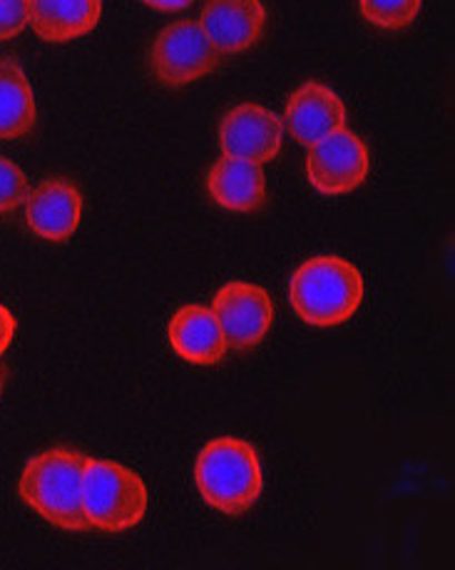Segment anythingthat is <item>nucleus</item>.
<instances>
[{"label": "nucleus", "instance_id": "9b49d317", "mask_svg": "<svg viewBox=\"0 0 455 570\" xmlns=\"http://www.w3.org/2000/svg\"><path fill=\"white\" fill-rule=\"evenodd\" d=\"M82 219V193L68 177H48L28 193L26 225L46 242H68Z\"/></svg>", "mask_w": 455, "mask_h": 570}, {"label": "nucleus", "instance_id": "6ab92c4d", "mask_svg": "<svg viewBox=\"0 0 455 570\" xmlns=\"http://www.w3.org/2000/svg\"><path fill=\"white\" fill-rule=\"evenodd\" d=\"M16 330H18V322L13 312H10L6 304H0V356L10 350V344H13Z\"/></svg>", "mask_w": 455, "mask_h": 570}, {"label": "nucleus", "instance_id": "0eeeda50", "mask_svg": "<svg viewBox=\"0 0 455 570\" xmlns=\"http://www.w3.org/2000/svg\"><path fill=\"white\" fill-rule=\"evenodd\" d=\"M215 309L229 350L249 352L259 346L271 330L274 302L269 292L251 282H229L215 294Z\"/></svg>", "mask_w": 455, "mask_h": 570}, {"label": "nucleus", "instance_id": "20e7f679", "mask_svg": "<svg viewBox=\"0 0 455 570\" xmlns=\"http://www.w3.org/2000/svg\"><path fill=\"white\" fill-rule=\"evenodd\" d=\"M150 491L142 476L118 461L88 459L82 476V511L88 525L102 533H125L142 523Z\"/></svg>", "mask_w": 455, "mask_h": 570}, {"label": "nucleus", "instance_id": "1a4fd4ad", "mask_svg": "<svg viewBox=\"0 0 455 570\" xmlns=\"http://www.w3.org/2000/svg\"><path fill=\"white\" fill-rule=\"evenodd\" d=\"M269 10L264 0H207L199 26L219 56H239L264 38Z\"/></svg>", "mask_w": 455, "mask_h": 570}, {"label": "nucleus", "instance_id": "4468645a", "mask_svg": "<svg viewBox=\"0 0 455 570\" xmlns=\"http://www.w3.org/2000/svg\"><path fill=\"white\" fill-rule=\"evenodd\" d=\"M102 0H28V26L46 43H70L92 33Z\"/></svg>", "mask_w": 455, "mask_h": 570}, {"label": "nucleus", "instance_id": "dca6fc26", "mask_svg": "<svg viewBox=\"0 0 455 570\" xmlns=\"http://www.w3.org/2000/svg\"><path fill=\"white\" fill-rule=\"evenodd\" d=\"M423 0H358V10L368 26L378 30H406L414 26Z\"/></svg>", "mask_w": 455, "mask_h": 570}, {"label": "nucleus", "instance_id": "9d476101", "mask_svg": "<svg viewBox=\"0 0 455 570\" xmlns=\"http://www.w3.org/2000/svg\"><path fill=\"white\" fill-rule=\"evenodd\" d=\"M281 122L296 142L311 147L322 137L346 128L348 110L334 88L319 80H306L289 95Z\"/></svg>", "mask_w": 455, "mask_h": 570}, {"label": "nucleus", "instance_id": "ddd939ff", "mask_svg": "<svg viewBox=\"0 0 455 570\" xmlns=\"http://www.w3.org/2000/svg\"><path fill=\"white\" fill-rule=\"evenodd\" d=\"M207 195L227 213L251 215L267 205V175L259 163L221 155L205 177Z\"/></svg>", "mask_w": 455, "mask_h": 570}, {"label": "nucleus", "instance_id": "f257e3e1", "mask_svg": "<svg viewBox=\"0 0 455 570\" xmlns=\"http://www.w3.org/2000/svg\"><path fill=\"white\" fill-rule=\"evenodd\" d=\"M85 461V453L68 446L36 453L20 473V499L60 531H90L82 511Z\"/></svg>", "mask_w": 455, "mask_h": 570}, {"label": "nucleus", "instance_id": "aec40b11", "mask_svg": "<svg viewBox=\"0 0 455 570\" xmlns=\"http://www.w3.org/2000/svg\"><path fill=\"white\" fill-rule=\"evenodd\" d=\"M145 6H150L155 10H162V13H179L195 3V0H142Z\"/></svg>", "mask_w": 455, "mask_h": 570}, {"label": "nucleus", "instance_id": "423d86ee", "mask_svg": "<svg viewBox=\"0 0 455 570\" xmlns=\"http://www.w3.org/2000/svg\"><path fill=\"white\" fill-rule=\"evenodd\" d=\"M306 179L319 195L342 197L362 187L372 173L368 145L348 128L306 147Z\"/></svg>", "mask_w": 455, "mask_h": 570}, {"label": "nucleus", "instance_id": "f03ea898", "mask_svg": "<svg viewBox=\"0 0 455 570\" xmlns=\"http://www.w3.org/2000/svg\"><path fill=\"white\" fill-rule=\"evenodd\" d=\"M364 274L338 255H316L296 267L289 282L291 309L304 324L332 330L352 320L364 302Z\"/></svg>", "mask_w": 455, "mask_h": 570}, {"label": "nucleus", "instance_id": "412c9836", "mask_svg": "<svg viewBox=\"0 0 455 570\" xmlns=\"http://www.w3.org/2000/svg\"><path fill=\"white\" fill-rule=\"evenodd\" d=\"M0 392H3V366H0Z\"/></svg>", "mask_w": 455, "mask_h": 570}, {"label": "nucleus", "instance_id": "f8f14e48", "mask_svg": "<svg viewBox=\"0 0 455 570\" xmlns=\"http://www.w3.org/2000/svg\"><path fill=\"white\" fill-rule=\"evenodd\" d=\"M167 340L172 352L187 364L217 366L229 352L227 336L221 332L215 309L205 304L179 307L167 324Z\"/></svg>", "mask_w": 455, "mask_h": 570}, {"label": "nucleus", "instance_id": "f3484780", "mask_svg": "<svg viewBox=\"0 0 455 570\" xmlns=\"http://www.w3.org/2000/svg\"><path fill=\"white\" fill-rule=\"evenodd\" d=\"M28 193L30 185L20 165L0 155V215H10L20 205H26Z\"/></svg>", "mask_w": 455, "mask_h": 570}, {"label": "nucleus", "instance_id": "7ed1b4c3", "mask_svg": "<svg viewBox=\"0 0 455 570\" xmlns=\"http://www.w3.org/2000/svg\"><path fill=\"white\" fill-rule=\"evenodd\" d=\"M195 483L202 501L225 515H245L264 491L257 449L237 436L211 439L195 461Z\"/></svg>", "mask_w": 455, "mask_h": 570}, {"label": "nucleus", "instance_id": "a211bd4d", "mask_svg": "<svg viewBox=\"0 0 455 570\" xmlns=\"http://www.w3.org/2000/svg\"><path fill=\"white\" fill-rule=\"evenodd\" d=\"M28 28V0H0V43Z\"/></svg>", "mask_w": 455, "mask_h": 570}, {"label": "nucleus", "instance_id": "39448f33", "mask_svg": "<svg viewBox=\"0 0 455 570\" xmlns=\"http://www.w3.org/2000/svg\"><path fill=\"white\" fill-rule=\"evenodd\" d=\"M219 52L199 20H177L155 36L147 62L162 88H187L219 68Z\"/></svg>", "mask_w": 455, "mask_h": 570}, {"label": "nucleus", "instance_id": "6e6552de", "mask_svg": "<svg viewBox=\"0 0 455 570\" xmlns=\"http://www.w3.org/2000/svg\"><path fill=\"white\" fill-rule=\"evenodd\" d=\"M284 122L264 105L241 102L219 122V147L229 157L251 163H271L281 153Z\"/></svg>", "mask_w": 455, "mask_h": 570}, {"label": "nucleus", "instance_id": "2eb2a0df", "mask_svg": "<svg viewBox=\"0 0 455 570\" xmlns=\"http://www.w3.org/2000/svg\"><path fill=\"white\" fill-rule=\"evenodd\" d=\"M38 120L36 95L23 66L13 58L0 60V140H18L33 132Z\"/></svg>", "mask_w": 455, "mask_h": 570}]
</instances>
